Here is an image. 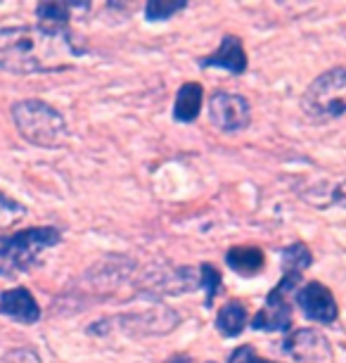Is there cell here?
<instances>
[{
  "mask_svg": "<svg viewBox=\"0 0 346 363\" xmlns=\"http://www.w3.org/2000/svg\"><path fill=\"white\" fill-rule=\"evenodd\" d=\"M168 363H190V361L185 359V356H175V359H171Z\"/></svg>",
  "mask_w": 346,
  "mask_h": 363,
  "instance_id": "22",
  "label": "cell"
},
{
  "mask_svg": "<svg viewBox=\"0 0 346 363\" xmlns=\"http://www.w3.org/2000/svg\"><path fill=\"white\" fill-rule=\"evenodd\" d=\"M228 266L240 276H256V273L263 271V264H266V257L259 247H249V245H240V247H233L226 255Z\"/></svg>",
  "mask_w": 346,
  "mask_h": 363,
  "instance_id": "12",
  "label": "cell"
},
{
  "mask_svg": "<svg viewBox=\"0 0 346 363\" xmlns=\"http://www.w3.org/2000/svg\"><path fill=\"white\" fill-rule=\"evenodd\" d=\"M311 264H313V255H311L304 242H294V245H289V247H284V252H282V271L284 273L301 276Z\"/></svg>",
  "mask_w": 346,
  "mask_h": 363,
  "instance_id": "15",
  "label": "cell"
},
{
  "mask_svg": "<svg viewBox=\"0 0 346 363\" xmlns=\"http://www.w3.org/2000/svg\"><path fill=\"white\" fill-rule=\"evenodd\" d=\"M24 216H26L24 204H19V202L12 200V197L0 193V230L17 225Z\"/></svg>",
  "mask_w": 346,
  "mask_h": 363,
  "instance_id": "16",
  "label": "cell"
},
{
  "mask_svg": "<svg viewBox=\"0 0 346 363\" xmlns=\"http://www.w3.org/2000/svg\"><path fill=\"white\" fill-rule=\"evenodd\" d=\"M202 98H204V88L202 84H183L178 95H175V105H173V116L175 121H195L197 114H200V107H202Z\"/></svg>",
  "mask_w": 346,
  "mask_h": 363,
  "instance_id": "11",
  "label": "cell"
},
{
  "mask_svg": "<svg viewBox=\"0 0 346 363\" xmlns=\"http://www.w3.org/2000/svg\"><path fill=\"white\" fill-rule=\"evenodd\" d=\"M296 304L304 311V316L318 323H335L339 316L335 294L321 283H306L296 292Z\"/></svg>",
  "mask_w": 346,
  "mask_h": 363,
  "instance_id": "8",
  "label": "cell"
},
{
  "mask_svg": "<svg viewBox=\"0 0 346 363\" xmlns=\"http://www.w3.org/2000/svg\"><path fill=\"white\" fill-rule=\"evenodd\" d=\"M83 8V5H69V3H40L36 8V15L45 26H69L71 12Z\"/></svg>",
  "mask_w": 346,
  "mask_h": 363,
  "instance_id": "14",
  "label": "cell"
},
{
  "mask_svg": "<svg viewBox=\"0 0 346 363\" xmlns=\"http://www.w3.org/2000/svg\"><path fill=\"white\" fill-rule=\"evenodd\" d=\"M228 363H273V361H266V359H261L259 354L254 352L252 347H240V349H235L233 354H230V361Z\"/></svg>",
  "mask_w": 346,
  "mask_h": 363,
  "instance_id": "20",
  "label": "cell"
},
{
  "mask_svg": "<svg viewBox=\"0 0 346 363\" xmlns=\"http://www.w3.org/2000/svg\"><path fill=\"white\" fill-rule=\"evenodd\" d=\"M200 285L204 287L207 292V306L214 304L216 294L221 292V273L214 269L212 264H202L200 269Z\"/></svg>",
  "mask_w": 346,
  "mask_h": 363,
  "instance_id": "18",
  "label": "cell"
},
{
  "mask_svg": "<svg viewBox=\"0 0 346 363\" xmlns=\"http://www.w3.org/2000/svg\"><path fill=\"white\" fill-rule=\"evenodd\" d=\"M301 276H292L284 273L282 280L277 283L273 290L268 292L266 304L263 309L256 313L252 325L256 330H266V333H284L292 328V294L299 292Z\"/></svg>",
  "mask_w": 346,
  "mask_h": 363,
  "instance_id": "5",
  "label": "cell"
},
{
  "mask_svg": "<svg viewBox=\"0 0 346 363\" xmlns=\"http://www.w3.org/2000/svg\"><path fill=\"white\" fill-rule=\"evenodd\" d=\"M247 309H244L242 301H228L221 306L219 316H216V328L223 337H237L244 328H247Z\"/></svg>",
  "mask_w": 346,
  "mask_h": 363,
  "instance_id": "13",
  "label": "cell"
},
{
  "mask_svg": "<svg viewBox=\"0 0 346 363\" xmlns=\"http://www.w3.org/2000/svg\"><path fill=\"white\" fill-rule=\"evenodd\" d=\"M284 352L301 363H328L332 361V347L325 335L311 328L294 330L284 340Z\"/></svg>",
  "mask_w": 346,
  "mask_h": 363,
  "instance_id": "7",
  "label": "cell"
},
{
  "mask_svg": "<svg viewBox=\"0 0 346 363\" xmlns=\"http://www.w3.org/2000/svg\"><path fill=\"white\" fill-rule=\"evenodd\" d=\"M0 363H40V359L33 349H12L0 359Z\"/></svg>",
  "mask_w": 346,
  "mask_h": 363,
  "instance_id": "19",
  "label": "cell"
},
{
  "mask_svg": "<svg viewBox=\"0 0 346 363\" xmlns=\"http://www.w3.org/2000/svg\"><path fill=\"white\" fill-rule=\"evenodd\" d=\"M86 45L69 26H0V72H62L83 57Z\"/></svg>",
  "mask_w": 346,
  "mask_h": 363,
  "instance_id": "1",
  "label": "cell"
},
{
  "mask_svg": "<svg viewBox=\"0 0 346 363\" xmlns=\"http://www.w3.org/2000/svg\"><path fill=\"white\" fill-rule=\"evenodd\" d=\"M332 200H335L337 204H342V207H346V181L339 183V186L335 188V193H332Z\"/></svg>",
  "mask_w": 346,
  "mask_h": 363,
  "instance_id": "21",
  "label": "cell"
},
{
  "mask_svg": "<svg viewBox=\"0 0 346 363\" xmlns=\"http://www.w3.org/2000/svg\"><path fill=\"white\" fill-rule=\"evenodd\" d=\"M19 135L36 147H62L69 138L64 116L43 100H19L12 105Z\"/></svg>",
  "mask_w": 346,
  "mask_h": 363,
  "instance_id": "2",
  "label": "cell"
},
{
  "mask_svg": "<svg viewBox=\"0 0 346 363\" xmlns=\"http://www.w3.org/2000/svg\"><path fill=\"white\" fill-rule=\"evenodd\" d=\"M209 112H212V121L221 131L226 133H240L252 121V107H249L247 98L235 93L219 91L209 100Z\"/></svg>",
  "mask_w": 346,
  "mask_h": 363,
  "instance_id": "6",
  "label": "cell"
},
{
  "mask_svg": "<svg viewBox=\"0 0 346 363\" xmlns=\"http://www.w3.org/2000/svg\"><path fill=\"white\" fill-rule=\"evenodd\" d=\"M200 65L204 69L207 67H221V69H228L230 74H242L247 69V52L242 48V40L233 36V33H228V36H223L219 50L204 57Z\"/></svg>",
  "mask_w": 346,
  "mask_h": 363,
  "instance_id": "10",
  "label": "cell"
},
{
  "mask_svg": "<svg viewBox=\"0 0 346 363\" xmlns=\"http://www.w3.org/2000/svg\"><path fill=\"white\" fill-rule=\"evenodd\" d=\"M301 107L311 119H337L346 114V69L337 67L321 74L306 88Z\"/></svg>",
  "mask_w": 346,
  "mask_h": 363,
  "instance_id": "4",
  "label": "cell"
},
{
  "mask_svg": "<svg viewBox=\"0 0 346 363\" xmlns=\"http://www.w3.org/2000/svg\"><path fill=\"white\" fill-rule=\"evenodd\" d=\"M62 240L55 225H40V228L19 230L15 235H0V273L17 276L29 271L45 250L55 247Z\"/></svg>",
  "mask_w": 346,
  "mask_h": 363,
  "instance_id": "3",
  "label": "cell"
},
{
  "mask_svg": "<svg viewBox=\"0 0 346 363\" xmlns=\"http://www.w3.org/2000/svg\"><path fill=\"white\" fill-rule=\"evenodd\" d=\"M0 313L24 325H31L40 318V306L26 287H12L0 294Z\"/></svg>",
  "mask_w": 346,
  "mask_h": 363,
  "instance_id": "9",
  "label": "cell"
},
{
  "mask_svg": "<svg viewBox=\"0 0 346 363\" xmlns=\"http://www.w3.org/2000/svg\"><path fill=\"white\" fill-rule=\"evenodd\" d=\"M183 8H185V3H175V0H150L145 8V17L150 22H164V19H171Z\"/></svg>",
  "mask_w": 346,
  "mask_h": 363,
  "instance_id": "17",
  "label": "cell"
}]
</instances>
